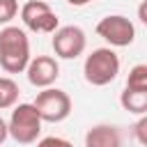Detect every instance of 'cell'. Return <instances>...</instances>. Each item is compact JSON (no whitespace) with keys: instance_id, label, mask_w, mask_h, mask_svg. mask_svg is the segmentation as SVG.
<instances>
[{"instance_id":"cell-15","label":"cell","mask_w":147,"mask_h":147,"mask_svg":"<svg viewBox=\"0 0 147 147\" xmlns=\"http://www.w3.org/2000/svg\"><path fill=\"white\" fill-rule=\"evenodd\" d=\"M37 147H74L69 140L64 138H57V136H48V138H41L37 142Z\"/></svg>"},{"instance_id":"cell-1","label":"cell","mask_w":147,"mask_h":147,"mask_svg":"<svg viewBox=\"0 0 147 147\" xmlns=\"http://www.w3.org/2000/svg\"><path fill=\"white\" fill-rule=\"evenodd\" d=\"M30 39L25 30L5 25L0 30V67L7 74H21L30 64Z\"/></svg>"},{"instance_id":"cell-13","label":"cell","mask_w":147,"mask_h":147,"mask_svg":"<svg viewBox=\"0 0 147 147\" xmlns=\"http://www.w3.org/2000/svg\"><path fill=\"white\" fill-rule=\"evenodd\" d=\"M16 14H18L16 0H0V25H7Z\"/></svg>"},{"instance_id":"cell-6","label":"cell","mask_w":147,"mask_h":147,"mask_svg":"<svg viewBox=\"0 0 147 147\" xmlns=\"http://www.w3.org/2000/svg\"><path fill=\"white\" fill-rule=\"evenodd\" d=\"M21 21L32 32H55L60 25L57 14L44 0H30L21 7Z\"/></svg>"},{"instance_id":"cell-4","label":"cell","mask_w":147,"mask_h":147,"mask_svg":"<svg viewBox=\"0 0 147 147\" xmlns=\"http://www.w3.org/2000/svg\"><path fill=\"white\" fill-rule=\"evenodd\" d=\"M34 108L37 113L41 115L44 122H51V124H57V122H64L69 115H71V99L64 90H57V87H46L37 94L34 99Z\"/></svg>"},{"instance_id":"cell-2","label":"cell","mask_w":147,"mask_h":147,"mask_svg":"<svg viewBox=\"0 0 147 147\" xmlns=\"http://www.w3.org/2000/svg\"><path fill=\"white\" fill-rule=\"evenodd\" d=\"M85 80L94 87L110 85L119 74V57L113 48H94L83 64Z\"/></svg>"},{"instance_id":"cell-10","label":"cell","mask_w":147,"mask_h":147,"mask_svg":"<svg viewBox=\"0 0 147 147\" xmlns=\"http://www.w3.org/2000/svg\"><path fill=\"white\" fill-rule=\"evenodd\" d=\"M119 103L124 110H129L133 115H147V90L124 87V92L119 94Z\"/></svg>"},{"instance_id":"cell-3","label":"cell","mask_w":147,"mask_h":147,"mask_svg":"<svg viewBox=\"0 0 147 147\" xmlns=\"http://www.w3.org/2000/svg\"><path fill=\"white\" fill-rule=\"evenodd\" d=\"M41 115L37 113L34 103H18L14 110H11V117H9V136L21 142V145H30L39 138L41 133Z\"/></svg>"},{"instance_id":"cell-7","label":"cell","mask_w":147,"mask_h":147,"mask_svg":"<svg viewBox=\"0 0 147 147\" xmlns=\"http://www.w3.org/2000/svg\"><path fill=\"white\" fill-rule=\"evenodd\" d=\"M87 46L85 32L78 25H62L53 32V51L62 60H76Z\"/></svg>"},{"instance_id":"cell-12","label":"cell","mask_w":147,"mask_h":147,"mask_svg":"<svg viewBox=\"0 0 147 147\" xmlns=\"http://www.w3.org/2000/svg\"><path fill=\"white\" fill-rule=\"evenodd\" d=\"M126 87L129 90H147V64L131 67L129 78H126Z\"/></svg>"},{"instance_id":"cell-11","label":"cell","mask_w":147,"mask_h":147,"mask_svg":"<svg viewBox=\"0 0 147 147\" xmlns=\"http://www.w3.org/2000/svg\"><path fill=\"white\" fill-rule=\"evenodd\" d=\"M16 99H18V85H16L11 78L2 76V78H0V110L11 108V106L16 103Z\"/></svg>"},{"instance_id":"cell-16","label":"cell","mask_w":147,"mask_h":147,"mask_svg":"<svg viewBox=\"0 0 147 147\" xmlns=\"http://www.w3.org/2000/svg\"><path fill=\"white\" fill-rule=\"evenodd\" d=\"M7 136H9V124L0 117V147H2V142L7 140Z\"/></svg>"},{"instance_id":"cell-5","label":"cell","mask_w":147,"mask_h":147,"mask_svg":"<svg viewBox=\"0 0 147 147\" xmlns=\"http://www.w3.org/2000/svg\"><path fill=\"white\" fill-rule=\"evenodd\" d=\"M96 34L101 39H106L110 46H117V48H124V46H131L133 39H136V28L133 23L122 16V14H110L106 18H101L96 23Z\"/></svg>"},{"instance_id":"cell-14","label":"cell","mask_w":147,"mask_h":147,"mask_svg":"<svg viewBox=\"0 0 147 147\" xmlns=\"http://www.w3.org/2000/svg\"><path fill=\"white\" fill-rule=\"evenodd\" d=\"M133 133H136L138 142L147 147V115H142V117L136 122V126H133Z\"/></svg>"},{"instance_id":"cell-8","label":"cell","mask_w":147,"mask_h":147,"mask_svg":"<svg viewBox=\"0 0 147 147\" xmlns=\"http://www.w3.org/2000/svg\"><path fill=\"white\" fill-rule=\"evenodd\" d=\"M25 74H28L30 85L46 90V87H51V85L57 80V76H60V64H57V60L51 57V55H37V57L30 60Z\"/></svg>"},{"instance_id":"cell-9","label":"cell","mask_w":147,"mask_h":147,"mask_svg":"<svg viewBox=\"0 0 147 147\" xmlns=\"http://www.w3.org/2000/svg\"><path fill=\"white\" fill-rule=\"evenodd\" d=\"M85 147H122V136L110 124H96L85 133Z\"/></svg>"},{"instance_id":"cell-18","label":"cell","mask_w":147,"mask_h":147,"mask_svg":"<svg viewBox=\"0 0 147 147\" xmlns=\"http://www.w3.org/2000/svg\"><path fill=\"white\" fill-rule=\"evenodd\" d=\"M69 5H74V7H83V5H87V2H92V0H67Z\"/></svg>"},{"instance_id":"cell-17","label":"cell","mask_w":147,"mask_h":147,"mask_svg":"<svg viewBox=\"0 0 147 147\" xmlns=\"http://www.w3.org/2000/svg\"><path fill=\"white\" fill-rule=\"evenodd\" d=\"M138 18L147 25V0H142V2L138 5Z\"/></svg>"}]
</instances>
